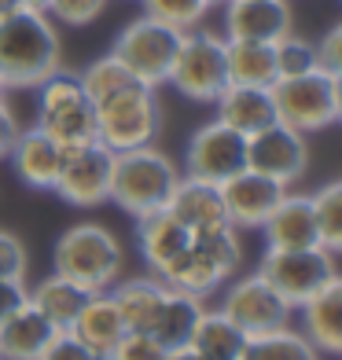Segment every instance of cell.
I'll use <instances>...</instances> for the list:
<instances>
[{"instance_id":"obj_16","label":"cell","mask_w":342,"mask_h":360,"mask_svg":"<svg viewBox=\"0 0 342 360\" xmlns=\"http://www.w3.org/2000/svg\"><path fill=\"white\" fill-rule=\"evenodd\" d=\"M287 195L284 184L254 173V169H239L236 176H228L221 184V199H224V214L228 224L236 232H251V228H262L265 217L272 214V206Z\"/></svg>"},{"instance_id":"obj_29","label":"cell","mask_w":342,"mask_h":360,"mask_svg":"<svg viewBox=\"0 0 342 360\" xmlns=\"http://www.w3.org/2000/svg\"><path fill=\"white\" fill-rule=\"evenodd\" d=\"M228 85H262L272 89L276 81V52L262 41H224Z\"/></svg>"},{"instance_id":"obj_4","label":"cell","mask_w":342,"mask_h":360,"mask_svg":"<svg viewBox=\"0 0 342 360\" xmlns=\"http://www.w3.org/2000/svg\"><path fill=\"white\" fill-rule=\"evenodd\" d=\"M239 265H243V232H236L228 224V228H217V232L191 236L188 250L158 280L173 290H188L195 298H210V294L221 290L239 272Z\"/></svg>"},{"instance_id":"obj_3","label":"cell","mask_w":342,"mask_h":360,"mask_svg":"<svg viewBox=\"0 0 342 360\" xmlns=\"http://www.w3.org/2000/svg\"><path fill=\"white\" fill-rule=\"evenodd\" d=\"M177 180H181V166L155 143L118 151L110 169V202L137 221L170 202Z\"/></svg>"},{"instance_id":"obj_19","label":"cell","mask_w":342,"mask_h":360,"mask_svg":"<svg viewBox=\"0 0 342 360\" xmlns=\"http://www.w3.org/2000/svg\"><path fill=\"white\" fill-rule=\"evenodd\" d=\"M295 313H302V335L320 356H342V272H335Z\"/></svg>"},{"instance_id":"obj_37","label":"cell","mask_w":342,"mask_h":360,"mask_svg":"<svg viewBox=\"0 0 342 360\" xmlns=\"http://www.w3.org/2000/svg\"><path fill=\"white\" fill-rule=\"evenodd\" d=\"M26 269H30V254L23 239L11 232H0V280H26Z\"/></svg>"},{"instance_id":"obj_30","label":"cell","mask_w":342,"mask_h":360,"mask_svg":"<svg viewBox=\"0 0 342 360\" xmlns=\"http://www.w3.org/2000/svg\"><path fill=\"white\" fill-rule=\"evenodd\" d=\"M239 360H324L317 346L302 335V327H276L265 335H251Z\"/></svg>"},{"instance_id":"obj_20","label":"cell","mask_w":342,"mask_h":360,"mask_svg":"<svg viewBox=\"0 0 342 360\" xmlns=\"http://www.w3.org/2000/svg\"><path fill=\"white\" fill-rule=\"evenodd\" d=\"M191 236H195L191 228H184L166 206L155 210V214L137 217V250L144 257V265H148V272H155V276H162L188 250Z\"/></svg>"},{"instance_id":"obj_11","label":"cell","mask_w":342,"mask_h":360,"mask_svg":"<svg viewBox=\"0 0 342 360\" xmlns=\"http://www.w3.org/2000/svg\"><path fill=\"white\" fill-rule=\"evenodd\" d=\"M217 309L232 320L243 335H265V331H276V327H287L295 309H291L280 290H276L265 276L258 272H247V276H232L224 287H221V302Z\"/></svg>"},{"instance_id":"obj_40","label":"cell","mask_w":342,"mask_h":360,"mask_svg":"<svg viewBox=\"0 0 342 360\" xmlns=\"http://www.w3.org/2000/svg\"><path fill=\"white\" fill-rule=\"evenodd\" d=\"M26 302H30V283L26 280H0V323Z\"/></svg>"},{"instance_id":"obj_35","label":"cell","mask_w":342,"mask_h":360,"mask_svg":"<svg viewBox=\"0 0 342 360\" xmlns=\"http://www.w3.org/2000/svg\"><path fill=\"white\" fill-rule=\"evenodd\" d=\"M107 4H110V0H48L44 15H48L56 26H74V30H81V26H89V22L100 19V15L107 11Z\"/></svg>"},{"instance_id":"obj_34","label":"cell","mask_w":342,"mask_h":360,"mask_svg":"<svg viewBox=\"0 0 342 360\" xmlns=\"http://www.w3.org/2000/svg\"><path fill=\"white\" fill-rule=\"evenodd\" d=\"M140 8H144V15H151V19L181 30V34L184 30L203 26L206 11H210L203 0H140Z\"/></svg>"},{"instance_id":"obj_25","label":"cell","mask_w":342,"mask_h":360,"mask_svg":"<svg viewBox=\"0 0 342 360\" xmlns=\"http://www.w3.org/2000/svg\"><path fill=\"white\" fill-rule=\"evenodd\" d=\"M70 331L85 342V346L96 353V356H107L114 346H118V338L125 335V320L118 313V305H114L110 290H96L89 294V302L81 305L77 320L70 323Z\"/></svg>"},{"instance_id":"obj_7","label":"cell","mask_w":342,"mask_h":360,"mask_svg":"<svg viewBox=\"0 0 342 360\" xmlns=\"http://www.w3.org/2000/svg\"><path fill=\"white\" fill-rule=\"evenodd\" d=\"M166 85H173L191 103H214L228 89L224 37L214 34V30H203V26L184 30Z\"/></svg>"},{"instance_id":"obj_31","label":"cell","mask_w":342,"mask_h":360,"mask_svg":"<svg viewBox=\"0 0 342 360\" xmlns=\"http://www.w3.org/2000/svg\"><path fill=\"white\" fill-rule=\"evenodd\" d=\"M309 199H313V214H317L320 247H328L335 257H342V180L317 188Z\"/></svg>"},{"instance_id":"obj_17","label":"cell","mask_w":342,"mask_h":360,"mask_svg":"<svg viewBox=\"0 0 342 360\" xmlns=\"http://www.w3.org/2000/svg\"><path fill=\"white\" fill-rule=\"evenodd\" d=\"M8 162H11L15 176H19L26 188L52 191L56 188V176L63 169V147L48 133H41L37 125H30V129H19V133H15Z\"/></svg>"},{"instance_id":"obj_18","label":"cell","mask_w":342,"mask_h":360,"mask_svg":"<svg viewBox=\"0 0 342 360\" xmlns=\"http://www.w3.org/2000/svg\"><path fill=\"white\" fill-rule=\"evenodd\" d=\"M265 236V247L276 250H298V247H320V232H317V214H313V199L295 188H287V195L272 206V214L265 224L258 228Z\"/></svg>"},{"instance_id":"obj_38","label":"cell","mask_w":342,"mask_h":360,"mask_svg":"<svg viewBox=\"0 0 342 360\" xmlns=\"http://www.w3.org/2000/svg\"><path fill=\"white\" fill-rule=\"evenodd\" d=\"M37 360H100V356H96L74 331H56V338L48 342Z\"/></svg>"},{"instance_id":"obj_21","label":"cell","mask_w":342,"mask_h":360,"mask_svg":"<svg viewBox=\"0 0 342 360\" xmlns=\"http://www.w3.org/2000/svg\"><path fill=\"white\" fill-rule=\"evenodd\" d=\"M166 210H170V214L181 221L184 228H191L195 236L228 228L221 184H206V180H195V176H184V173H181V180H177V188H173V195H170Z\"/></svg>"},{"instance_id":"obj_12","label":"cell","mask_w":342,"mask_h":360,"mask_svg":"<svg viewBox=\"0 0 342 360\" xmlns=\"http://www.w3.org/2000/svg\"><path fill=\"white\" fill-rule=\"evenodd\" d=\"M110 169H114V151L100 140L67 147L52 191L74 210H96L110 202Z\"/></svg>"},{"instance_id":"obj_10","label":"cell","mask_w":342,"mask_h":360,"mask_svg":"<svg viewBox=\"0 0 342 360\" xmlns=\"http://www.w3.org/2000/svg\"><path fill=\"white\" fill-rule=\"evenodd\" d=\"M254 272L265 276L291 309H298L305 298H313L338 269H335V254L328 247H298V250L265 247Z\"/></svg>"},{"instance_id":"obj_47","label":"cell","mask_w":342,"mask_h":360,"mask_svg":"<svg viewBox=\"0 0 342 360\" xmlns=\"http://www.w3.org/2000/svg\"><path fill=\"white\" fill-rule=\"evenodd\" d=\"M4 100H8V89H4V85H0V103H4Z\"/></svg>"},{"instance_id":"obj_13","label":"cell","mask_w":342,"mask_h":360,"mask_svg":"<svg viewBox=\"0 0 342 360\" xmlns=\"http://www.w3.org/2000/svg\"><path fill=\"white\" fill-rule=\"evenodd\" d=\"M239 169H247V136L217 118L195 129L184 147V169H181L184 176L206 180V184H224Z\"/></svg>"},{"instance_id":"obj_24","label":"cell","mask_w":342,"mask_h":360,"mask_svg":"<svg viewBox=\"0 0 342 360\" xmlns=\"http://www.w3.org/2000/svg\"><path fill=\"white\" fill-rule=\"evenodd\" d=\"M166 283L158 280L155 272L144 276H122L118 283L110 287V298L118 305V313L125 320V331H151L158 320L162 298H166Z\"/></svg>"},{"instance_id":"obj_41","label":"cell","mask_w":342,"mask_h":360,"mask_svg":"<svg viewBox=\"0 0 342 360\" xmlns=\"http://www.w3.org/2000/svg\"><path fill=\"white\" fill-rule=\"evenodd\" d=\"M15 133H19V122H15V114H11V107H8V100H4V103H0V162L8 158Z\"/></svg>"},{"instance_id":"obj_2","label":"cell","mask_w":342,"mask_h":360,"mask_svg":"<svg viewBox=\"0 0 342 360\" xmlns=\"http://www.w3.org/2000/svg\"><path fill=\"white\" fill-rule=\"evenodd\" d=\"M52 272L81 283L85 290H110L125 276L122 239L100 221H77L56 239Z\"/></svg>"},{"instance_id":"obj_39","label":"cell","mask_w":342,"mask_h":360,"mask_svg":"<svg viewBox=\"0 0 342 360\" xmlns=\"http://www.w3.org/2000/svg\"><path fill=\"white\" fill-rule=\"evenodd\" d=\"M317 59H320V70H328L331 77H342V22L324 30V37L317 41Z\"/></svg>"},{"instance_id":"obj_44","label":"cell","mask_w":342,"mask_h":360,"mask_svg":"<svg viewBox=\"0 0 342 360\" xmlns=\"http://www.w3.org/2000/svg\"><path fill=\"white\" fill-rule=\"evenodd\" d=\"M19 8H30V11H44L48 0H19Z\"/></svg>"},{"instance_id":"obj_23","label":"cell","mask_w":342,"mask_h":360,"mask_svg":"<svg viewBox=\"0 0 342 360\" xmlns=\"http://www.w3.org/2000/svg\"><path fill=\"white\" fill-rule=\"evenodd\" d=\"M59 327L48 320L34 302L19 305L0 323V360H37Z\"/></svg>"},{"instance_id":"obj_22","label":"cell","mask_w":342,"mask_h":360,"mask_svg":"<svg viewBox=\"0 0 342 360\" xmlns=\"http://www.w3.org/2000/svg\"><path fill=\"white\" fill-rule=\"evenodd\" d=\"M210 107H214L217 122H224L228 129H236L243 136H254L258 129L276 122L272 89H262V85H228Z\"/></svg>"},{"instance_id":"obj_42","label":"cell","mask_w":342,"mask_h":360,"mask_svg":"<svg viewBox=\"0 0 342 360\" xmlns=\"http://www.w3.org/2000/svg\"><path fill=\"white\" fill-rule=\"evenodd\" d=\"M166 360H203L199 353H195L191 346H181V349H170V356Z\"/></svg>"},{"instance_id":"obj_5","label":"cell","mask_w":342,"mask_h":360,"mask_svg":"<svg viewBox=\"0 0 342 360\" xmlns=\"http://www.w3.org/2000/svg\"><path fill=\"white\" fill-rule=\"evenodd\" d=\"M34 92H37L34 125L41 133L52 136L63 151L96 140V107L85 96V85H81L77 70L59 67L56 74H48Z\"/></svg>"},{"instance_id":"obj_15","label":"cell","mask_w":342,"mask_h":360,"mask_svg":"<svg viewBox=\"0 0 342 360\" xmlns=\"http://www.w3.org/2000/svg\"><path fill=\"white\" fill-rule=\"evenodd\" d=\"M295 30L291 0H224V41L276 44Z\"/></svg>"},{"instance_id":"obj_32","label":"cell","mask_w":342,"mask_h":360,"mask_svg":"<svg viewBox=\"0 0 342 360\" xmlns=\"http://www.w3.org/2000/svg\"><path fill=\"white\" fill-rule=\"evenodd\" d=\"M77 77H81V85H85V96H89L92 103H100V100H107V96L129 89L133 81H140V77L129 74L110 52L100 56V59H92L85 70H77Z\"/></svg>"},{"instance_id":"obj_1","label":"cell","mask_w":342,"mask_h":360,"mask_svg":"<svg viewBox=\"0 0 342 360\" xmlns=\"http://www.w3.org/2000/svg\"><path fill=\"white\" fill-rule=\"evenodd\" d=\"M63 67V44L59 30L44 11L15 8L0 19V85L15 89H37L48 74Z\"/></svg>"},{"instance_id":"obj_28","label":"cell","mask_w":342,"mask_h":360,"mask_svg":"<svg viewBox=\"0 0 342 360\" xmlns=\"http://www.w3.org/2000/svg\"><path fill=\"white\" fill-rule=\"evenodd\" d=\"M188 346L199 353L203 360H239L243 356V346H247V335H243L217 305L214 309L206 305L199 323H195V331H191Z\"/></svg>"},{"instance_id":"obj_6","label":"cell","mask_w":342,"mask_h":360,"mask_svg":"<svg viewBox=\"0 0 342 360\" xmlns=\"http://www.w3.org/2000/svg\"><path fill=\"white\" fill-rule=\"evenodd\" d=\"M92 107H96V140L110 147L114 155L158 140V129H162L158 89L144 85V81H133L129 89L114 92Z\"/></svg>"},{"instance_id":"obj_43","label":"cell","mask_w":342,"mask_h":360,"mask_svg":"<svg viewBox=\"0 0 342 360\" xmlns=\"http://www.w3.org/2000/svg\"><path fill=\"white\" fill-rule=\"evenodd\" d=\"M335 125H342V77H335Z\"/></svg>"},{"instance_id":"obj_26","label":"cell","mask_w":342,"mask_h":360,"mask_svg":"<svg viewBox=\"0 0 342 360\" xmlns=\"http://www.w3.org/2000/svg\"><path fill=\"white\" fill-rule=\"evenodd\" d=\"M89 294H92V290H85L81 283L67 280V276L48 272L44 280H37L34 287H30V302H34L41 313L59 327V331H70V323L77 320L81 305L89 302Z\"/></svg>"},{"instance_id":"obj_27","label":"cell","mask_w":342,"mask_h":360,"mask_svg":"<svg viewBox=\"0 0 342 360\" xmlns=\"http://www.w3.org/2000/svg\"><path fill=\"white\" fill-rule=\"evenodd\" d=\"M206 309V298H195L188 290H166V298H162V309H158V320L151 327V335L162 342L166 349H181L191 342V331L195 323H199Z\"/></svg>"},{"instance_id":"obj_9","label":"cell","mask_w":342,"mask_h":360,"mask_svg":"<svg viewBox=\"0 0 342 360\" xmlns=\"http://www.w3.org/2000/svg\"><path fill=\"white\" fill-rule=\"evenodd\" d=\"M272 103L276 122L298 129L302 136H317L335 125V77L320 67L298 77H276Z\"/></svg>"},{"instance_id":"obj_45","label":"cell","mask_w":342,"mask_h":360,"mask_svg":"<svg viewBox=\"0 0 342 360\" xmlns=\"http://www.w3.org/2000/svg\"><path fill=\"white\" fill-rule=\"evenodd\" d=\"M15 8H19V0H0V19H4V15H11Z\"/></svg>"},{"instance_id":"obj_46","label":"cell","mask_w":342,"mask_h":360,"mask_svg":"<svg viewBox=\"0 0 342 360\" xmlns=\"http://www.w3.org/2000/svg\"><path fill=\"white\" fill-rule=\"evenodd\" d=\"M203 4H206V8H217V4H224V0H203Z\"/></svg>"},{"instance_id":"obj_36","label":"cell","mask_w":342,"mask_h":360,"mask_svg":"<svg viewBox=\"0 0 342 360\" xmlns=\"http://www.w3.org/2000/svg\"><path fill=\"white\" fill-rule=\"evenodd\" d=\"M166 356H170V349L162 346L151 331H125L118 338V346H114L103 360H166Z\"/></svg>"},{"instance_id":"obj_8","label":"cell","mask_w":342,"mask_h":360,"mask_svg":"<svg viewBox=\"0 0 342 360\" xmlns=\"http://www.w3.org/2000/svg\"><path fill=\"white\" fill-rule=\"evenodd\" d=\"M181 37H184L181 30L158 22V19H151V15H137V19L125 22V30L114 37L110 56L118 59L133 77H140L144 85L162 89L170 81Z\"/></svg>"},{"instance_id":"obj_14","label":"cell","mask_w":342,"mask_h":360,"mask_svg":"<svg viewBox=\"0 0 342 360\" xmlns=\"http://www.w3.org/2000/svg\"><path fill=\"white\" fill-rule=\"evenodd\" d=\"M309 166V136L284 122H272L247 136V169L262 173L284 188H295Z\"/></svg>"},{"instance_id":"obj_33","label":"cell","mask_w":342,"mask_h":360,"mask_svg":"<svg viewBox=\"0 0 342 360\" xmlns=\"http://www.w3.org/2000/svg\"><path fill=\"white\" fill-rule=\"evenodd\" d=\"M276 52V77H298V74H309L320 67L317 59V41H305L291 30L287 37H280L272 44Z\"/></svg>"}]
</instances>
